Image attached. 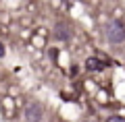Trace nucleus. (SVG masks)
<instances>
[{
  "label": "nucleus",
  "instance_id": "7ed1b4c3",
  "mask_svg": "<svg viewBox=\"0 0 125 122\" xmlns=\"http://www.w3.org/2000/svg\"><path fill=\"white\" fill-rule=\"evenodd\" d=\"M85 66H88L90 70H94V68H96V70H100V68H102L100 60H96V58H90V60H88V64H85Z\"/></svg>",
  "mask_w": 125,
  "mask_h": 122
},
{
  "label": "nucleus",
  "instance_id": "f03ea898",
  "mask_svg": "<svg viewBox=\"0 0 125 122\" xmlns=\"http://www.w3.org/2000/svg\"><path fill=\"white\" fill-rule=\"evenodd\" d=\"M25 118L29 122H40L42 120V106L40 104H31V106H27V110H25Z\"/></svg>",
  "mask_w": 125,
  "mask_h": 122
},
{
  "label": "nucleus",
  "instance_id": "39448f33",
  "mask_svg": "<svg viewBox=\"0 0 125 122\" xmlns=\"http://www.w3.org/2000/svg\"><path fill=\"white\" fill-rule=\"evenodd\" d=\"M4 56V48H2V44H0V58Z\"/></svg>",
  "mask_w": 125,
  "mask_h": 122
},
{
  "label": "nucleus",
  "instance_id": "f257e3e1",
  "mask_svg": "<svg viewBox=\"0 0 125 122\" xmlns=\"http://www.w3.org/2000/svg\"><path fill=\"white\" fill-rule=\"evenodd\" d=\"M106 39L111 41V44H121V41H125V23L119 21V19H115V21L108 23Z\"/></svg>",
  "mask_w": 125,
  "mask_h": 122
},
{
  "label": "nucleus",
  "instance_id": "20e7f679",
  "mask_svg": "<svg viewBox=\"0 0 125 122\" xmlns=\"http://www.w3.org/2000/svg\"><path fill=\"white\" fill-rule=\"evenodd\" d=\"M104 122H125V120H123L121 116H108V118H106Z\"/></svg>",
  "mask_w": 125,
  "mask_h": 122
}]
</instances>
